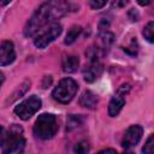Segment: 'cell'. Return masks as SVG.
<instances>
[{
    "mask_svg": "<svg viewBox=\"0 0 154 154\" xmlns=\"http://www.w3.org/2000/svg\"><path fill=\"white\" fill-rule=\"evenodd\" d=\"M59 129L58 119L52 113H42L34 124V134L41 140H51Z\"/></svg>",
    "mask_w": 154,
    "mask_h": 154,
    "instance_id": "obj_2",
    "label": "cell"
},
{
    "mask_svg": "<svg viewBox=\"0 0 154 154\" xmlns=\"http://www.w3.org/2000/svg\"><path fill=\"white\" fill-rule=\"evenodd\" d=\"M70 10L67 0H46L30 17L24 26V36L31 37L41 29L55 23Z\"/></svg>",
    "mask_w": 154,
    "mask_h": 154,
    "instance_id": "obj_1",
    "label": "cell"
},
{
    "mask_svg": "<svg viewBox=\"0 0 154 154\" xmlns=\"http://www.w3.org/2000/svg\"><path fill=\"white\" fill-rule=\"evenodd\" d=\"M143 135V128L141 125H131L126 129L124 132V136L122 138V147L125 149H130L132 147H136L138 142L141 141Z\"/></svg>",
    "mask_w": 154,
    "mask_h": 154,
    "instance_id": "obj_8",
    "label": "cell"
},
{
    "mask_svg": "<svg viewBox=\"0 0 154 154\" xmlns=\"http://www.w3.org/2000/svg\"><path fill=\"white\" fill-rule=\"evenodd\" d=\"M107 1L108 0H89V6L93 10H99V8H102L107 4Z\"/></svg>",
    "mask_w": 154,
    "mask_h": 154,
    "instance_id": "obj_19",
    "label": "cell"
},
{
    "mask_svg": "<svg viewBox=\"0 0 154 154\" xmlns=\"http://www.w3.org/2000/svg\"><path fill=\"white\" fill-rule=\"evenodd\" d=\"M128 1H129V0H113L112 5H113V7L122 8V7H124V6L128 4Z\"/></svg>",
    "mask_w": 154,
    "mask_h": 154,
    "instance_id": "obj_21",
    "label": "cell"
},
{
    "mask_svg": "<svg viewBox=\"0 0 154 154\" xmlns=\"http://www.w3.org/2000/svg\"><path fill=\"white\" fill-rule=\"evenodd\" d=\"M11 1H12V0H0V7H4V6H6V5H8Z\"/></svg>",
    "mask_w": 154,
    "mask_h": 154,
    "instance_id": "obj_24",
    "label": "cell"
},
{
    "mask_svg": "<svg viewBox=\"0 0 154 154\" xmlns=\"http://www.w3.org/2000/svg\"><path fill=\"white\" fill-rule=\"evenodd\" d=\"M25 147V138L23 136V130L13 125L7 132H5L1 148L4 153H22Z\"/></svg>",
    "mask_w": 154,
    "mask_h": 154,
    "instance_id": "obj_3",
    "label": "cell"
},
{
    "mask_svg": "<svg viewBox=\"0 0 154 154\" xmlns=\"http://www.w3.org/2000/svg\"><path fill=\"white\" fill-rule=\"evenodd\" d=\"M4 135H5V130H4V128L0 125V146H1V142H2V138H4Z\"/></svg>",
    "mask_w": 154,
    "mask_h": 154,
    "instance_id": "obj_23",
    "label": "cell"
},
{
    "mask_svg": "<svg viewBox=\"0 0 154 154\" xmlns=\"http://www.w3.org/2000/svg\"><path fill=\"white\" fill-rule=\"evenodd\" d=\"M102 71L103 65L100 61H89V64L83 69V78L85 82L93 83L101 76Z\"/></svg>",
    "mask_w": 154,
    "mask_h": 154,
    "instance_id": "obj_10",
    "label": "cell"
},
{
    "mask_svg": "<svg viewBox=\"0 0 154 154\" xmlns=\"http://www.w3.org/2000/svg\"><path fill=\"white\" fill-rule=\"evenodd\" d=\"M61 31H63V26L59 23H53V24L47 25L46 28L41 29L40 31L35 34V38H34L35 47L40 49L46 48L48 45H51L55 38L60 36Z\"/></svg>",
    "mask_w": 154,
    "mask_h": 154,
    "instance_id": "obj_5",
    "label": "cell"
},
{
    "mask_svg": "<svg viewBox=\"0 0 154 154\" xmlns=\"http://www.w3.org/2000/svg\"><path fill=\"white\" fill-rule=\"evenodd\" d=\"M153 144H154V134H152V135L148 137V140H147L144 147L142 148V152H143V153H152V152H153Z\"/></svg>",
    "mask_w": 154,
    "mask_h": 154,
    "instance_id": "obj_18",
    "label": "cell"
},
{
    "mask_svg": "<svg viewBox=\"0 0 154 154\" xmlns=\"http://www.w3.org/2000/svg\"><path fill=\"white\" fill-rule=\"evenodd\" d=\"M153 30H154V22L153 20H150L146 26H144V29H143V36H144V38L148 41V42H150V43H153L154 42V35H153Z\"/></svg>",
    "mask_w": 154,
    "mask_h": 154,
    "instance_id": "obj_16",
    "label": "cell"
},
{
    "mask_svg": "<svg viewBox=\"0 0 154 154\" xmlns=\"http://www.w3.org/2000/svg\"><path fill=\"white\" fill-rule=\"evenodd\" d=\"M105 152H111V153H116V149H111V148H106V149H102V150H100V153H105Z\"/></svg>",
    "mask_w": 154,
    "mask_h": 154,
    "instance_id": "obj_26",
    "label": "cell"
},
{
    "mask_svg": "<svg viewBox=\"0 0 154 154\" xmlns=\"http://www.w3.org/2000/svg\"><path fill=\"white\" fill-rule=\"evenodd\" d=\"M131 87L130 84H122L117 91L114 93V95L112 96L109 103H108V116L109 117H117L120 111L123 109L124 105H125V99H126V95L129 94Z\"/></svg>",
    "mask_w": 154,
    "mask_h": 154,
    "instance_id": "obj_7",
    "label": "cell"
},
{
    "mask_svg": "<svg viewBox=\"0 0 154 154\" xmlns=\"http://www.w3.org/2000/svg\"><path fill=\"white\" fill-rule=\"evenodd\" d=\"M82 30H83V29H82L81 25H73V26H71V28L69 29L66 36H65V40H64L65 45H72V43L79 37Z\"/></svg>",
    "mask_w": 154,
    "mask_h": 154,
    "instance_id": "obj_13",
    "label": "cell"
},
{
    "mask_svg": "<svg viewBox=\"0 0 154 154\" xmlns=\"http://www.w3.org/2000/svg\"><path fill=\"white\" fill-rule=\"evenodd\" d=\"M109 24H111V22H109L108 18H101V20H100V23H99V29H100V31L108 30Z\"/></svg>",
    "mask_w": 154,
    "mask_h": 154,
    "instance_id": "obj_20",
    "label": "cell"
},
{
    "mask_svg": "<svg viewBox=\"0 0 154 154\" xmlns=\"http://www.w3.org/2000/svg\"><path fill=\"white\" fill-rule=\"evenodd\" d=\"M79 66V59L76 55H66L61 60V67L63 71L66 73H73L78 70Z\"/></svg>",
    "mask_w": 154,
    "mask_h": 154,
    "instance_id": "obj_12",
    "label": "cell"
},
{
    "mask_svg": "<svg viewBox=\"0 0 154 154\" xmlns=\"http://www.w3.org/2000/svg\"><path fill=\"white\" fill-rule=\"evenodd\" d=\"M41 105H42L41 99L36 95H31V96L26 97L25 100H23L22 102H19L14 107V113L20 119L28 120L41 108Z\"/></svg>",
    "mask_w": 154,
    "mask_h": 154,
    "instance_id": "obj_6",
    "label": "cell"
},
{
    "mask_svg": "<svg viewBox=\"0 0 154 154\" xmlns=\"http://www.w3.org/2000/svg\"><path fill=\"white\" fill-rule=\"evenodd\" d=\"M30 88V81H24L20 85H18V88L14 90V93L11 95V97H8L7 99V101L6 102H13L16 99H18V97H22L25 93H26V90Z\"/></svg>",
    "mask_w": 154,
    "mask_h": 154,
    "instance_id": "obj_15",
    "label": "cell"
},
{
    "mask_svg": "<svg viewBox=\"0 0 154 154\" xmlns=\"http://www.w3.org/2000/svg\"><path fill=\"white\" fill-rule=\"evenodd\" d=\"M78 91V84L75 79L66 77L64 79H61L58 85L53 89L52 91V96L55 101H58L59 103H69L77 94Z\"/></svg>",
    "mask_w": 154,
    "mask_h": 154,
    "instance_id": "obj_4",
    "label": "cell"
},
{
    "mask_svg": "<svg viewBox=\"0 0 154 154\" xmlns=\"http://www.w3.org/2000/svg\"><path fill=\"white\" fill-rule=\"evenodd\" d=\"M83 122H84V119L81 116H75V114L69 116L67 119H66V131L70 132L72 130L78 129L79 126L83 125Z\"/></svg>",
    "mask_w": 154,
    "mask_h": 154,
    "instance_id": "obj_14",
    "label": "cell"
},
{
    "mask_svg": "<svg viewBox=\"0 0 154 154\" xmlns=\"http://www.w3.org/2000/svg\"><path fill=\"white\" fill-rule=\"evenodd\" d=\"M16 59L14 46L12 41H4L0 43V66L10 65Z\"/></svg>",
    "mask_w": 154,
    "mask_h": 154,
    "instance_id": "obj_9",
    "label": "cell"
},
{
    "mask_svg": "<svg viewBox=\"0 0 154 154\" xmlns=\"http://www.w3.org/2000/svg\"><path fill=\"white\" fill-rule=\"evenodd\" d=\"M89 150H90V147H89L88 142H85V141H81V142H78V143L73 147V152H75V153L84 154V153H88Z\"/></svg>",
    "mask_w": 154,
    "mask_h": 154,
    "instance_id": "obj_17",
    "label": "cell"
},
{
    "mask_svg": "<svg viewBox=\"0 0 154 154\" xmlns=\"http://www.w3.org/2000/svg\"><path fill=\"white\" fill-rule=\"evenodd\" d=\"M136 1H137V4L141 5V6H148V5L152 2V0H136Z\"/></svg>",
    "mask_w": 154,
    "mask_h": 154,
    "instance_id": "obj_22",
    "label": "cell"
},
{
    "mask_svg": "<svg viewBox=\"0 0 154 154\" xmlns=\"http://www.w3.org/2000/svg\"><path fill=\"white\" fill-rule=\"evenodd\" d=\"M4 81H5V75H4V72H1V71H0V87L2 85Z\"/></svg>",
    "mask_w": 154,
    "mask_h": 154,
    "instance_id": "obj_25",
    "label": "cell"
},
{
    "mask_svg": "<svg viewBox=\"0 0 154 154\" xmlns=\"http://www.w3.org/2000/svg\"><path fill=\"white\" fill-rule=\"evenodd\" d=\"M97 103H99L97 95H95L90 90L83 91V94L79 97V105L82 107H85V108H89V109H94L97 106Z\"/></svg>",
    "mask_w": 154,
    "mask_h": 154,
    "instance_id": "obj_11",
    "label": "cell"
}]
</instances>
